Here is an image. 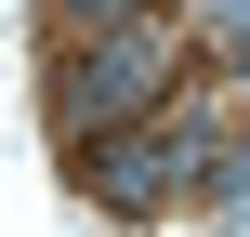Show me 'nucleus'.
Returning a JSON list of instances; mask_svg holds the SVG:
<instances>
[{
  "label": "nucleus",
  "instance_id": "nucleus-2",
  "mask_svg": "<svg viewBox=\"0 0 250 237\" xmlns=\"http://www.w3.org/2000/svg\"><path fill=\"white\" fill-rule=\"evenodd\" d=\"M211 172V106L198 92H171L158 119H132V132H105V145H79V198L92 211H158V198H185Z\"/></svg>",
  "mask_w": 250,
  "mask_h": 237
},
{
  "label": "nucleus",
  "instance_id": "nucleus-3",
  "mask_svg": "<svg viewBox=\"0 0 250 237\" xmlns=\"http://www.w3.org/2000/svg\"><path fill=\"white\" fill-rule=\"evenodd\" d=\"M132 13H158V0H66V26H79V40H105V26H132Z\"/></svg>",
  "mask_w": 250,
  "mask_h": 237
},
{
  "label": "nucleus",
  "instance_id": "nucleus-1",
  "mask_svg": "<svg viewBox=\"0 0 250 237\" xmlns=\"http://www.w3.org/2000/svg\"><path fill=\"white\" fill-rule=\"evenodd\" d=\"M171 92H185V13L158 0V13H132V26H105V40H79L53 66V132L66 145H105V132L158 119Z\"/></svg>",
  "mask_w": 250,
  "mask_h": 237
}]
</instances>
